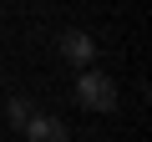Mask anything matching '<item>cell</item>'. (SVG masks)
<instances>
[{
	"instance_id": "cell-1",
	"label": "cell",
	"mask_w": 152,
	"mask_h": 142,
	"mask_svg": "<svg viewBox=\"0 0 152 142\" xmlns=\"http://www.w3.org/2000/svg\"><path fill=\"white\" fill-rule=\"evenodd\" d=\"M71 97H76V107H81V112H117V102H122V86L107 76V71H96V66H81V71H76V86H71Z\"/></svg>"
},
{
	"instance_id": "cell-2",
	"label": "cell",
	"mask_w": 152,
	"mask_h": 142,
	"mask_svg": "<svg viewBox=\"0 0 152 142\" xmlns=\"http://www.w3.org/2000/svg\"><path fill=\"white\" fill-rule=\"evenodd\" d=\"M20 132H26V142H71V127L56 112H31V122Z\"/></svg>"
},
{
	"instance_id": "cell-3",
	"label": "cell",
	"mask_w": 152,
	"mask_h": 142,
	"mask_svg": "<svg viewBox=\"0 0 152 142\" xmlns=\"http://www.w3.org/2000/svg\"><path fill=\"white\" fill-rule=\"evenodd\" d=\"M56 51H61V61H71L76 71L96 61V41H91L86 31H61V36H56Z\"/></svg>"
},
{
	"instance_id": "cell-4",
	"label": "cell",
	"mask_w": 152,
	"mask_h": 142,
	"mask_svg": "<svg viewBox=\"0 0 152 142\" xmlns=\"http://www.w3.org/2000/svg\"><path fill=\"white\" fill-rule=\"evenodd\" d=\"M31 112H36V102H31V97H10L5 122H10V127H26V122H31Z\"/></svg>"
}]
</instances>
